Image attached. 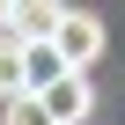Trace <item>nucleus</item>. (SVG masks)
I'll return each mask as SVG.
<instances>
[{
  "mask_svg": "<svg viewBox=\"0 0 125 125\" xmlns=\"http://www.w3.org/2000/svg\"><path fill=\"white\" fill-rule=\"evenodd\" d=\"M59 15H66V8H52V0H30V8H15V15H8V37H15V44H52Z\"/></svg>",
  "mask_w": 125,
  "mask_h": 125,
  "instance_id": "obj_3",
  "label": "nucleus"
},
{
  "mask_svg": "<svg viewBox=\"0 0 125 125\" xmlns=\"http://www.w3.org/2000/svg\"><path fill=\"white\" fill-rule=\"evenodd\" d=\"M52 59H59L66 74L96 66V59H103V15H88V8H66V15H59V30H52Z\"/></svg>",
  "mask_w": 125,
  "mask_h": 125,
  "instance_id": "obj_1",
  "label": "nucleus"
},
{
  "mask_svg": "<svg viewBox=\"0 0 125 125\" xmlns=\"http://www.w3.org/2000/svg\"><path fill=\"white\" fill-rule=\"evenodd\" d=\"M37 110H44L52 125H81V118L96 110V88H88V74H59L52 88H37Z\"/></svg>",
  "mask_w": 125,
  "mask_h": 125,
  "instance_id": "obj_2",
  "label": "nucleus"
},
{
  "mask_svg": "<svg viewBox=\"0 0 125 125\" xmlns=\"http://www.w3.org/2000/svg\"><path fill=\"white\" fill-rule=\"evenodd\" d=\"M22 96V44L8 37V22H0V103Z\"/></svg>",
  "mask_w": 125,
  "mask_h": 125,
  "instance_id": "obj_4",
  "label": "nucleus"
},
{
  "mask_svg": "<svg viewBox=\"0 0 125 125\" xmlns=\"http://www.w3.org/2000/svg\"><path fill=\"white\" fill-rule=\"evenodd\" d=\"M0 125H52V118L37 110V96H15L8 110H0Z\"/></svg>",
  "mask_w": 125,
  "mask_h": 125,
  "instance_id": "obj_5",
  "label": "nucleus"
}]
</instances>
